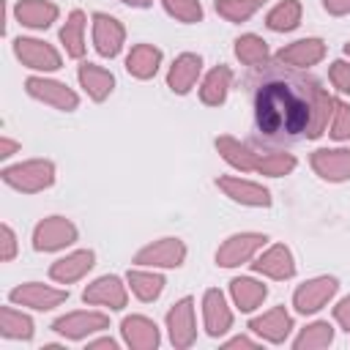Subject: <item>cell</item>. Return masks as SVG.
<instances>
[{"mask_svg": "<svg viewBox=\"0 0 350 350\" xmlns=\"http://www.w3.org/2000/svg\"><path fill=\"white\" fill-rule=\"evenodd\" d=\"M314 82L268 79L254 93V123L271 139L301 137L312 123Z\"/></svg>", "mask_w": 350, "mask_h": 350, "instance_id": "obj_1", "label": "cell"}, {"mask_svg": "<svg viewBox=\"0 0 350 350\" xmlns=\"http://www.w3.org/2000/svg\"><path fill=\"white\" fill-rule=\"evenodd\" d=\"M0 178L14 191L38 194V191H46L49 186H55L57 170H55V161L52 159H27V161L3 167Z\"/></svg>", "mask_w": 350, "mask_h": 350, "instance_id": "obj_2", "label": "cell"}, {"mask_svg": "<svg viewBox=\"0 0 350 350\" xmlns=\"http://www.w3.org/2000/svg\"><path fill=\"white\" fill-rule=\"evenodd\" d=\"M268 243L265 232H232L227 235L216 249V265L219 268H241L252 262Z\"/></svg>", "mask_w": 350, "mask_h": 350, "instance_id": "obj_3", "label": "cell"}, {"mask_svg": "<svg viewBox=\"0 0 350 350\" xmlns=\"http://www.w3.org/2000/svg\"><path fill=\"white\" fill-rule=\"evenodd\" d=\"M14 55L16 60L30 68V71H38V74H52L57 68H63V55L46 44L44 38H33V36H16L14 38Z\"/></svg>", "mask_w": 350, "mask_h": 350, "instance_id": "obj_4", "label": "cell"}, {"mask_svg": "<svg viewBox=\"0 0 350 350\" xmlns=\"http://www.w3.org/2000/svg\"><path fill=\"white\" fill-rule=\"evenodd\" d=\"M79 238V230L71 219L66 216H46L41 219L36 227H33V249L41 252V254H49V252H60L66 246H74Z\"/></svg>", "mask_w": 350, "mask_h": 350, "instance_id": "obj_5", "label": "cell"}, {"mask_svg": "<svg viewBox=\"0 0 350 350\" xmlns=\"http://www.w3.org/2000/svg\"><path fill=\"white\" fill-rule=\"evenodd\" d=\"M107 328H109V314L96 312V309H77V312H66L52 320V331L68 342L88 339L90 334H98Z\"/></svg>", "mask_w": 350, "mask_h": 350, "instance_id": "obj_6", "label": "cell"}, {"mask_svg": "<svg viewBox=\"0 0 350 350\" xmlns=\"http://www.w3.org/2000/svg\"><path fill=\"white\" fill-rule=\"evenodd\" d=\"M25 90L30 98L52 107V109H60V112H74L79 107V96L60 79H52V77H44V74H33L25 79Z\"/></svg>", "mask_w": 350, "mask_h": 350, "instance_id": "obj_7", "label": "cell"}, {"mask_svg": "<svg viewBox=\"0 0 350 350\" xmlns=\"http://www.w3.org/2000/svg\"><path fill=\"white\" fill-rule=\"evenodd\" d=\"M66 298H68V287H55L44 282H22L8 293L11 304L33 312H52L55 306L66 304Z\"/></svg>", "mask_w": 350, "mask_h": 350, "instance_id": "obj_8", "label": "cell"}, {"mask_svg": "<svg viewBox=\"0 0 350 350\" xmlns=\"http://www.w3.org/2000/svg\"><path fill=\"white\" fill-rule=\"evenodd\" d=\"M339 293V279L336 276H312L306 282H301L293 293V306L298 314H317L323 306H328L334 301V295Z\"/></svg>", "mask_w": 350, "mask_h": 350, "instance_id": "obj_9", "label": "cell"}, {"mask_svg": "<svg viewBox=\"0 0 350 350\" xmlns=\"http://www.w3.org/2000/svg\"><path fill=\"white\" fill-rule=\"evenodd\" d=\"M164 323H167V334H170V342H172L175 350H186V347H191L194 339H197L194 298H191V295L178 298V301L167 309Z\"/></svg>", "mask_w": 350, "mask_h": 350, "instance_id": "obj_10", "label": "cell"}, {"mask_svg": "<svg viewBox=\"0 0 350 350\" xmlns=\"http://www.w3.org/2000/svg\"><path fill=\"white\" fill-rule=\"evenodd\" d=\"M131 262L142 268H180L186 262V243L172 235L150 241L134 254Z\"/></svg>", "mask_w": 350, "mask_h": 350, "instance_id": "obj_11", "label": "cell"}, {"mask_svg": "<svg viewBox=\"0 0 350 350\" xmlns=\"http://www.w3.org/2000/svg\"><path fill=\"white\" fill-rule=\"evenodd\" d=\"M82 301L88 306H101V309H109V312H120L129 304V284L115 273H104L82 290Z\"/></svg>", "mask_w": 350, "mask_h": 350, "instance_id": "obj_12", "label": "cell"}, {"mask_svg": "<svg viewBox=\"0 0 350 350\" xmlns=\"http://www.w3.org/2000/svg\"><path fill=\"white\" fill-rule=\"evenodd\" d=\"M216 189L224 197H230L232 202L243 205V208H271V202H273L271 191L262 183L246 180L241 175H219L216 178Z\"/></svg>", "mask_w": 350, "mask_h": 350, "instance_id": "obj_13", "label": "cell"}, {"mask_svg": "<svg viewBox=\"0 0 350 350\" xmlns=\"http://www.w3.org/2000/svg\"><path fill=\"white\" fill-rule=\"evenodd\" d=\"M90 27H93V46L101 57H118L123 44H126V27L118 16L112 14H104V11H96L90 16Z\"/></svg>", "mask_w": 350, "mask_h": 350, "instance_id": "obj_14", "label": "cell"}, {"mask_svg": "<svg viewBox=\"0 0 350 350\" xmlns=\"http://www.w3.org/2000/svg\"><path fill=\"white\" fill-rule=\"evenodd\" d=\"M252 271L265 276V279H273V282H287L295 276V257L290 252V246L284 243H271L265 246L252 262Z\"/></svg>", "mask_w": 350, "mask_h": 350, "instance_id": "obj_15", "label": "cell"}, {"mask_svg": "<svg viewBox=\"0 0 350 350\" xmlns=\"http://www.w3.org/2000/svg\"><path fill=\"white\" fill-rule=\"evenodd\" d=\"M309 167L325 183L350 180V148H317L309 156Z\"/></svg>", "mask_w": 350, "mask_h": 350, "instance_id": "obj_16", "label": "cell"}, {"mask_svg": "<svg viewBox=\"0 0 350 350\" xmlns=\"http://www.w3.org/2000/svg\"><path fill=\"white\" fill-rule=\"evenodd\" d=\"M273 57L279 66H287V68H312L325 57V41L317 36L298 38L293 44H284Z\"/></svg>", "mask_w": 350, "mask_h": 350, "instance_id": "obj_17", "label": "cell"}, {"mask_svg": "<svg viewBox=\"0 0 350 350\" xmlns=\"http://www.w3.org/2000/svg\"><path fill=\"white\" fill-rule=\"evenodd\" d=\"M202 325L205 334L219 339L232 328V309L219 287H208L202 293Z\"/></svg>", "mask_w": 350, "mask_h": 350, "instance_id": "obj_18", "label": "cell"}, {"mask_svg": "<svg viewBox=\"0 0 350 350\" xmlns=\"http://www.w3.org/2000/svg\"><path fill=\"white\" fill-rule=\"evenodd\" d=\"M249 331L260 336V342H271V345H282L287 342L290 331H293V314L284 306H273L257 317L249 320Z\"/></svg>", "mask_w": 350, "mask_h": 350, "instance_id": "obj_19", "label": "cell"}, {"mask_svg": "<svg viewBox=\"0 0 350 350\" xmlns=\"http://www.w3.org/2000/svg\"><path fill=\"white\" fill-rule=\"evenodd\" d=\"M200 74H202V57L197 52H180L167 68V88L175 96H186L197 85Z\"/></svg>", "mask_w": 350, "mask_h": 350, "instance_id": "obj_20", "label": "cell"}, {"mask_svg": "<svg viewBox=\"0 0 350 350\" xmlns=\"http://www.w3.org/2000/svg\"><path fill=\"white\" fill-rule=\"evenodd\" d=\"M93 265H96V252L93 249H77V252H71V254H66L49 265V279L68 287V284L85 279Z\"/></svg>", "mask_w": 350, "mask_h": 350, "instance_id": "obj_21", "label": "cell"}, {"mask_svg": "<svg viewBox=\"0 0 350 350\" xmlns=\"http://www.w3.org/2000/svg\"><path fill=\"white\" fill-rule=\"evenodd\" d=\"M120 336L131 350H156L161 345L159 325L145 314H129L120 323Z\"/></svg>", "mask_w": 350, "mask_h": 350, "instance_id": "obj_22", "label": "cell"}, {"mask_svg": "<svg viewBox=\"0 0 350 350\" xmlns=\"http://www.w3.org/2000/svg\"><path fill=\"white\" fill-rule=\"evenodd\" d=\"M216 145V153L238 172H257V164H260V150H254L252 145L241 142L238 137L232 134H219L213 139Z\"/></svg>", "mask_w": 350, "mask_h": 350, "instance_id": "obj_23", "label": "cell"}, {"mask_svg": "<svg viewBox=\"0 0 350 350\" xmlns=\"http://www.w3.org/2000/svg\"><path fill=\"white\" fill-rule=\"evenodd\" d=\"M60 8L52 0H19L14 5V19L27 30H46L57 22Z\"/></svg>", "mask_w": 350, "mask_h": 350, "instance_id": "obj_24", "label": "cell"}, {"mask_svg": "<svg viewBox=\"0 0 350 350\" xmlns=\"http://www.w3.org/2000/svg\"><path fill=\"white\" fill-rule=\"evenodd\" d=\"M77 79H79V88L88 93L90 101H107L109 93L115 90V74L109 68H104V66L90 63V60L79 63Z\"/></svg>", "mask_w": 350, "mask_h": 350, "instance_id": "obj_25", "label": "cell"}, {"mask_svg": "<svg viewBox=\"0 0 350 350\" xmlns=\"http://www.w3.org/2000/svg\"><path fill=\"white\" fill-rule=\"evenodd\" d=\"M161 60H164V52L153 44H134L126 55V71L129 77L134 79H153L161 68Z\"/></svg>", "mask_w": 350, "mask_h": 350, "instance_id": "obj_26", "label": "cell"}, {"mask_svg": "<svg viewBox=\"0 0 350 350\" xmlns=\"http://www.w3.org/2000/svg\"><path fill=\"white\" fill-rule=\"evenodd\" d=\"M126 284H129V290H131V295H134L137 301L150 304V301H156V298L164 293L167 279L159 273V268L134 265V268H129V273H126Z\"/></svg>", "mask_w": 350, "mask_h": 350, "instance_id": "obj_27", "label": "cell"}, {"mask_svg": "<svg viewBox=\"0 0 350 350\" xmlns=\"http://www.w3.org/2000/svg\"><path fill=\"white\" fill-rule=\"evenodd\" d=\"M230 88H232V68L219 63V66H213L202 77V82H200V101L205 107H221L227 101V96H230Z\"/></svg>", "mask_w": 350, "mask_h": 350, "instance_id": "obj_28", "label": "cell"}, {"mask_svg": "<svg viewBox=\"0 0 350 350\" xmlns=\"http://www.w3.org/2000/svg\"><path fill=\"white\" fill-rule=\"evenodd\" d=\"M230 298L238 312H254L268 298V287L254 276H235L230 279Z\"/></svg>", "mask_w": 350, "mask_h": 350, "instance_id": "obj_29", "label": "cell"}, {"mask_svg": "<svg viewBox=\"0 0 350 350\" xmlns=\"http://www.w3.org/2000/svg\"><path fill=\"white\" fill-rule=\"evenodd\" d=\"M85 27H88L85 11L74 8V11L66 16V22H63V27H60V33H57V38H60V44H63V49H66V57L79 60V57L85 55V49H88V44H85Z\"/></svg>", "mask_w": 350, "mask_h": 350, "instance_id": "obj_30", "label": "cell"}, {"mask_svg": "<svg viewBox=\"0 0 350 350\" xmlns=\"http://www.w3.org/2000/svg\"><path fill=\"white\" fill-rule=\"evenodd\" d=\"M36 334V323L30 314L16 309V304L0 309V336L11 342H30Z\"/></svg>", "mask_w": 350, "mask_h": 350, "instance_id": "obj_31", "label": "cell"}, {"mask_svg": "<svg viewBox=\"0 0 350 350\" xmlns=\"http://www.w3.org/2000/svg\"><path fill=\"white\" fill-rule=\"evenodd\" d=\"M334 107H336V98L325 88H320V82H314V88H312V123H309V131H306L309 139H317L328 131Z\"/></svg>", "mask_w": 350, "mask_h": 350, "instance_id": "obj_32", "label": "cell"}, {"mask_svg": "<svg viewBox=\"0 0 350 350\" xmlns=\"http://www.w3.org/2000/svg\"><path fill=\"white\" fill-rule=\"evenodd\" d=\"M235 57L243 63V66H252V68H260L271 60V49H268V41L257 33H243L235 38Z\"/></svg>", "mask_w": 350, "mask_h": 350, "instance_id": "obj_33", "label": "cell"}, {"mask_svg": "<svg viewBox=\"0 0 350 350\" xmlns=\"http://www.w3.org/2000/svg\"><path fill=\"white\" fill-rule=\"evenodd\" d=\"M304 5L301 0H279L268 14H265V27L273 33H290L301 25Z\"/></svg>", "mask_w": 350, "mask_h": 350, "instance_id": "obj_34", "label": "cell"}, {"mask_svg": "<svg viewBox=\"0 0 350 350\" xmlns=\"http://www.w3.org/2000/svg\"><path fill=\"white\" fill-rule=\"evenodd\" d=\"M331 342H334V325L328 320H314L298 331V336L293 339V347L295 350H323Z\"/></svg>", "mask_w": 350, "mask_h": 350, "instance_id": "obj_35", "label": "cell"}, {"mask_svg": "<svg viewBox=\"0 0 350 350\" xmlns=\"http://www.w3.org/2000/svg\"><path fill=\"white\" fill-rule=\"evenodd\" d=\"M298 167L295 153L290 150H262L260 153V164H257V175L265 178H284Z\"/></svg>", "mask_w": 350, "mask_h": 350, "instance_id": "obj_36", "label": "cell"}, {"mask_svg": "<svg viewBox=\"0 0 350 350\" xmlns=\"http://www.w3.org/2000/svg\"><path fill=\"white\" fill-rule=\"evenodd\" d=\"M262 3L265 0H216L213 8H216V14L221 19L232 22V25H241V22L252 19L262 8Z\"/></svg>", "mask_w": 350, "mask_h": 350, "instance_id": "obj_37", "label": "cell"}, {"mask_svg": "<svg viewBox=\"0 0 350 350\" xmlns=\"http://www.w3.org/2000/svg\"><path fill=\"white\" fill-rule=\"evenodd\" d=\"M161 5L175 22H183V25L202 22V3L200 0H161Z\"/></svg>", "mask_w": 350, "mask_h": 350, "instance_id": "obj_38", "label": "cell"}, {"mask_svg": "<svg viewBox=\"0 0 350 350\" xmlns=\"http://www.w3.org/2000/svg\"><path fill=\"white\" fill-rule=\"evenodd\" d=\"M328 137L336 142H350V104L336 98L331 123H328Z\"/></svg>", "mask_w": 350, "mask_h": 350, "instance_id": "obj_39", "label": "cell"}, {"mask_svg": "<svg viewBox=\"0 0 350 350\" xmlns=\"http://www.w3.org/2000/svg\"><path fill=\"white\" fill-rule=\"evenodd\" d=\"M328 79L339 93H350V60H334L328 66Z\"/></svg>", "mask_w": 350, "mask_h": 350, "instance_id": "obj_40", "label": "cell"}, {"mask_svg": "<svg viewBox=\"0 0 350 350\" xmlns=\"http://www.w3.org/2000/svg\"><path fill=\"white\" fill-rule=\"evenodd\" d=\"M0 243H3V249H0V260L3 262H11L14 257H16V249H19V243H16V232H14V227L8 224V221H3L0 224Z\"/></svg>", "mask_w": 350, "mask_h": 350, "instance_id": "obj_41", "label": "cell"}, {"mask_svg": "<svg viewBox=\"0 0 350 350\" xmlns=\"http://www.w3.org/2000/svg\"><path fill=\"white\" fill-rule=\"evenodd\" d=\"M334 320L339 323V328H342V331H347V334H350V295H345V298L334 306Z\"/></svg>", "mask_w": 350, "mask_h": 350, "instance_id": "obj_42", "label": "cell"}, {"mask_svg": "<svg viewBox=\"0 0 350 350\" xmlns=\"http://www.w3.org/2000/svg\"><path fill=\"white\" fill-rule=\"evenodd\" d=\"M323 8L331 16H347L350 14V0H323Z\"/></svg>", "mask_w": 350, "mask_h": 350, "instance_id": "obj_43", "label": "cell"}, {"mask_svg": "<svg viewBox=\"0 0 350 350\" xmlns=\"http://www.w3.org/2000/svg\"><path fill=\"white\" fill-rule=\"evenodd\" d=\"M224 347H227V350H235V347H249V350H254V347H260V342L252 339V336H246V334H238V336L227 339Z\"/></svg>", "mask_w": 350, "mask_h": 350, "instance_id": "obj_44", "label": "cell"}, {"mask_svg": "<svg viewBox=\"0 0 350 350\" xmlns=\"http://www.w3.org/2000/svg\"><path fill=\"white\" fill-rule=\"evenodd\" d=\"M19 142L16 139H11V137H0V159L5 161V159H11L14 153H19Z\"/></svg>", "mask_w": 350, "mask_h": 350, "instance_id": "obj_45", "label": "cell"}, {"mask_svg": "<svg viewBox=\"0 0 350 350\" xmlns=\"http://www.w3.org/2000/svg\"><path fill=\"white\" fill-rule=\"evenodd\" d=\"M90 350H118V339L112 336H101V339H90L88 342Z\"/></svg>", "mask_w": 350, "mask_h": 350, "instance_id": "obj_46", "label": "cell"}, {"mask_svg": "<svg viewBox=\"0 0 350 350\" xmlns=\"http://www.w3.org/2000/svg\"><path fill=\"white\" fill-rule=\"evenodd\" d=\"M123 5H131V8H150L153 0H120Z\"/></svg>", "mask_w": 350, "mask_h": 350, "instance_id": "obj_47", "label": "cell"}, {"mask_svg": "<svg viewBox=\"0 0 350 350\" xmlns=\"http://www.w3.org/2000/svg\"><path fill=\"white\" fill-rule=\"evenodd\" d=\"M345 55H347V57H350V41H347V44H345Z\"/></svg>", "mask_w": 350, "mask_h": 350, "instance_id": "obj_48", "label": "cell"}]
</instances>
